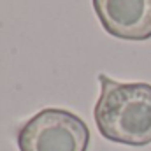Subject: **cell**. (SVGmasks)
Masks as SVG:
<instances>
[{
  "instance_id": "obj_1",
  "label": "cell",
  "mask_w": 151,
  "mask_h": 151,
  "mask_svg": "<svg viewBox=\"0 0 151 151\" xmlns=\"http://www.w3.org/2000/svg\"><path fill=\"white\" fill-rule=\"evenodd\" d=\"M100 97L93 118L100 135L116 144L148 146L151 142V84L119 83L99 74Z\"/></svg>"
},
{
  "instance_id": "obj_2",
  "label": "cell",
  "mask_w": 151,
  "mask_h": 151,
  "mask_svg": "<svg viewBox=\"0 0 151 151\" xmlns=\"http://www.w3.org/2000/svg\"><path fill=\"white\" fill-rule=\"evenodd\" d=\"M19 151H88V125L67 109L47 107L25 121L16 135Z\"/></svg>"
},
{
  "instance_id": "obj_3",
  "label": "cell",
  "mask_w": 151,
  "mask_h": 151,
  "mask_svg": "<svg viewBox=\"0 0 151 151\" xmlns=\"http://www.w3.org/2000/svg\"><path fill=\"white\" fill-rule=\"evenodd\" d=\"M104 30L123 40L151 39V0H93Z\"/></svg>"
}]
</instances>
